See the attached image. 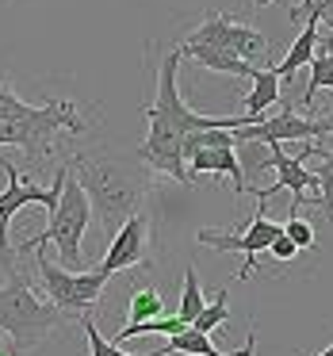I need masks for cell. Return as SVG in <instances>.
<instances>
[{
  "label": "cell",
  "instance_id": "7a4b0ae2",
  "mask_svg": "<svg viewBox=\"0 0 333 356\" xmlns=\"http://www.w3.org/2000/svg\"><path fill=\"white\" fill-rule=\"evenodd\" d=\"M85 131L88 119L81 115L77 100L24 104L19 111L0 115V146H19L35 169L54 157L62 134H85Z\"/></svg>",
  "mask_w": 333,
  "mask_h": 356
},
{
  "label": "cell",
  "instance_id": "2e32d148",
  "mask_svg": "<svg viewBox=\"0 0 333 356\" xmlns=\"http://www.w3.org/2000/svg\"><path fill=\"white\" fill-rule=\"evenodd\" d=\"M318 31H322V24H302V31L295 35L291 50L284 54V62L272 65L279 81H295V73L310 65V58H314V50H318Z\"/></svg>",
  "mask_w": 333,
  "mask_h": 356
},
{
  "label": "cell",
  "instance_id": "83f0119b",
  "mask_svg": "<svg viewBox=\"0 0 333 356\" xmlns=\"http://www.w3.org/2000/svg\"><path fill=\"white\" fill-rule=\"evenodd\" d=\"M314 356H333V341H330V345L322 348V353H314Z\"/></svg>",
  "mask_w": 333,
  "mask_h": 356
},
{
  "label": "cell",
  "instance_id": "f1b7e54d",
  "mask_svg": "<svg viewBox=\"0 0 333 356\" xmlns=\"http://www.w3.org/2000/svg\"><path fill=\"white\" fill-rule=\"evenodd\" d=\"M322 27H325V31H330V35H333V19H322Z\"/></svg>",
  "mask_w": 333,
  "mask_h": 356
},
{
  "label": "cell",
  "instance_id": "52a82bcc",
  "mask_svg": "<svg viewBox=\"0 0 333 356\" xmlns=\"http://www.w3.org/2000/svg\"><path fill=\"white\" fill-rule=\"evenodd\" d=\"M264 207H268V203L257 200V211H253V218H249L245 230H200L195 234L200 245H211V249H218V253H245V264L238 268V276H230V284L249 280V272L261 264V257H268L272 238L284 230V222H272Z\"/></svg>",
  "mask_w": 333,
  "mask_h": 356
},
{
  "label": "cell",
  "instance_id": "44dd1931",
  "mask_svg": "<svg viewBox=\"0 0 333 356\" xmlns=\"http://www.w3.org/2000/svg\"><path fill=\"white\" fill-rule=\"evenodd\" d=\"M226 299H230V284L226 287H218V295L207 302V307L200 310V318L192 322V330H200V333H211V330H218V325L230 318V310H226Z\"/></svg>",
  "mask_w": 333,
  "mask_h": 356
},
{
  "label": "cell",
  "instance_id": "f546056e",
  "mask_svg": "<svg viewBox=\"0 0 333 356\" xmlns=\"http://www.w3.org/2000/svg\"><path fill=\"white\" fill-rule=\"evenodd\" d=\"M330 222H333V218H330Z\"/></svg>",
  "mask_w": 333,
  "mask_h": 356
},
{
  "label": "cell",
  "instance_id": "d6986e66",
  "mask_svg": "<svg viewBox=\"0 0 333 356\" xmlns=\"http://www.w3.org/2000/svg\"><path fill=\"white\" fill-rule=\"evenodd\" d=\"M203 307H207V295H203V287H200V276H195V268L188 264V268H184V291H180V310H177V318L192 325L195 318H200Z\"/></svg>",
  "mask_w": 333,
  "mask_h": 356
},
{
  "label": "cell",
  "instance_id": "9a60e30c",
  "mask_svg": "<svg viewBox=\"0 0 333 356\" xmlns=\"http://www.w3.org/2000/svg\"><path fill=\"white\" fill-rule=\"evenodd\" d=\"M307 70H310V81H307V92H302V100H299L302 111L314 108V96L322 92V88H333V35L330 31H325V39H322V31H318V50H314Z\"/></svg>",
  "mask_w": 333,
  "mask_h": 356
},
{
  "label": "cell",
  "instance_id": "6da1fadb",
  "mask_svg": "<svg viewBox=\"0 0 333 356\" xmlns=\"http://www.w3.org/2000/svg\"><path fill=\"white\" fill-rule=\"evenodd\" d=\"M65 165H70V172L88 192L92 218L100 222V230L108 234V238L134 215V211H142L149 188H154V172L142 165L138 149L88 146V149H77Z\"/></svg>",
  "mask_w": 333,
  "mask_h": 356
},
{
  "label": "cell",
  "instance_id": "4316f807",
  "mask_svg": "<svg viewBox=\"0 0 333 356\" xmlns=\"http://www.w3.org/2000/svg\"><path fill=\"white\" fill-rule=\"evenodd\" d=\"M249 4H253V12H264L268 4H276V0H249Z\"/></svg>",
  "mask_w": 333,
  "mask_h": 356
},
{
  "label": "cell",
  "instance_id": "9c48e42d",
  "mask_svg": "<svg viewBox=\"0 0 333 356\" xmlns=\"http://www.w3.org/2000/svg\"><path fill=\"white\" fill-rule=\"evenodd\" d=\"M154 249H157L154 218H149L146 211H134V215L111 234V245H108V253H104V261L96 264V268L108 280L119 276V272H127V268H138V264L149 268V264H154Z\"/></svg>",
  "mask_w": 333,
  "mask_h": 356
},
{
  "label": "cell",
  "instance_id": "ac0fdd59",
  "mask_svg": "<svg viewBox=\"0 0 333 356\" xmlns=\"http://www.w3.org/2000/svg\"><path fill=\"white\" fill-rule=\"evenodd\" d=\"M165 314V295L154 284H138L127 299V318L131 322H146V318H161Z\"/></svg>",
  "mask_w": 333,
  "mask_h": 356
},
{
  "label": "cell",
  "instance_id": "cb8c5ba5",
  "mask_svg": "<svg viewBox=\"0 0 333 356\" xmlns=\"http://www.w3.org/2000/svg\"><path fill=\"white\" fill-rule=\"evenodd\" d=\"M299 253H302V249L295 245V241L287 238L284 230H279L276 238H272V245H268V257H272V261H295V257H299Z\"/></svg>",
  "mask_w": 333,
  "mask_h": 356
},
{
  "label": "cell",
  "instance_id": "603a6c76",
  "mask_svg": "<svg viewBox=\"0 0 333 356\" xmlns=\"http://www.w3.org/2000/svg\"><path fill=\"white\" fill-rule=\"evenodd\" d=\"M284 234H287V238H291L295 245L302 249V253H307V249L314 245V226H310L307 218L299 215V211H295V215H287V222H284Z\"/></svg>",
  "mask_w": 333,
  "mask_h": 356
},
{
  "label": "cell",
  "instance_id": "5bb4252c",
  "mask_svg": "<svg viewBox=\"0 0 333 356\" xmlns=\"http://www.w3.org/2000/svg\"><path fill=\"white\" fill-rule=\"evenodd\" d=\"M249 81H253V88H249V96H245V115H241V127L257 123V119H264V111H268V108H276V104H279V85H284L272 65H264V70L257 65V73Z\"/></svg>",
  "mask_w": 333,
  "mask_h": 356
},
{
  "label": "cell",
  "instance_id": "7c38bea8",
  "mask_svg": "<svg viewBox=\"0 0 333 356\" xmlns=\"http://www.w3.org/2000/svg\"><path fill=\"white\" fill-rule=\"evenodd\" d=\"M180 54L200 62L207 73H230V77H253L257 65L245 62V58L230 54V50H215V47H200V42H177Z\"/></svg>",
  "mask_w": 333,
  "mask_h": 356
},
{
  "label": "cell",
  "instance_id": "e0dca14e",
  "mask_svg": "<svg viewBox=\"0 0 333 356\" xmlns=\"http://www.w3.org/2000/svg\"><path fill=\"white\" fill-rule=\"evenodd\" d=\"M314 157H318L314 177H318V188H322V192H318V195H307V200H302V207H318L325 218H333V146L325 149L322 142H318V146H314Z\"/></svg>",
  "mask_w": 333,
  "mask_h": 356
},
{
  "label": "cell",
  "instance_id": "8fae6325",
  "mask_svg": "<svg viewBox=\"0 0 333 356\" xmlns=\"http://www.w3.org/2000/svg\"><path fill=\"white\" fill-rule=\"evenodd\" d=\"M188 172L192 177H230L234 180V195H245V172H241V161L234 154V146H200L195 154H188Z\"/></svg>",
  "mask_w": 333,
  "mask_h": 356
},
{
  "label": "cell",
  "instance_id": "d4e9b609",
  "mask_svg": "<svg viewBox=\"0 0 333 356\" xmlns=\"http://www.w3.org/2000/svg\"><path fill=\"white\" fill-rule=\"evenodd\" d=\"M24 104H27L24 96H19L16 88L8 85V81L0 77V115H8V111H19V108H24Z\"/></svg>",
  "mask_w": 333,
  "mask_h": 356
},
{
  "label": "cell",
  "instance_id": "277c9868",
  "mask_svg": "<svg viewBox=\"0 0 333 356\" xmlns=\"http://www.w3.org/2000/svg\"><path fill=\"white\" fill-rule=\"evenodd\" d=\"M88 222H92V203H88V192L81 188V180L73 177V172H65L58 207L50 211V226L42 234H35V238L19 241L16 253H35V249H42L47 241H54L58 253H62V261H65V268H81V264H85L81 245H85Z\"/></svg>",
  "mask_w": 333,
  "mask_h": 356
},
{
  "label": "cell",
  "instance_id": "ffe728a7",
  "mask_svg": "<svg viewBox=\"0 0 333 356\" xmlns=\"http://www.w3.org/2000/svg\"><path fill=\"white\" fill-rule=\"evenodd\" d=\"M77 322H81V330H85V337H88V353H92V356H131V353H123L115 341H108L100 330H96L92 314H81ZM154 356H177V353H165V348H161V353H154Z\"/></svg>",
  "mask_w": 333,
  "mask_h": 356
},
{
  "label": "cell",
  "instance_id": "7402d4cb",
  "mask_svg": "<svg viewBox=\"0 0 333 356\" xmlns=\"http://www.w3.org/2000/svg\"><path fill=\"white\" fill-rule=\"evenodd\" d=\"M322 19H333V0H299L291 12H287V24H322Z\"/></svg>",
  "mask_w": 333,
  "mask_h": 356
},
{
  "label": "cell",
  "instance_id": "30bf717a",
  "mask_svg": "<svg viewBox=\"0 0 333 356\" xmlns=\"http://www.w3.org/2000/svg\"><path fill=\"white\" fill-rule=\"evenodd\" d=\"M314 146H318V142H302L299 154L287 157L284 154V142H268V165L276 169V184L261 188V192H257V200L268 203L272 195H279V192H295V203H291V211H287V215H295V211L302 207V200H307V195L318 188L314 169H307V161L314 157Z\"/></svg>",
  "mask_w": 333,
  "mask_h": 356
},
{
  "label": "cell",
  "instance_id": "3957f363",
  "mask_svg": "<svg viewBox=\"0 0 333 356\" xmlns=\"http://www.w3.org/2000/svg\"><path fill=\"white\" fill-rule=\"evenodd\" d=\"M8 284L0 287V330L8 333L12 348L19 356L31 353V348L47 345L50 333H58L70 318L54 307L50 299H39L35 295V284L19 264L4 268Z\"/></svg>",
  "mask_w": 333,
  "mask_h": 356
},
{
  "label": "cell",
  "instance_id": "4fadbf2b",
  "mask_svg": "<svg viewBox=\"0 0 333 356\" xmlns=\"http://www.w3.org/2000/svg\"><path fill=\"white\" fill-rule=\"evenodd\" d=\"M253 345H257V333H249L241 348L218 353V348L211 345V333H200V330H192V325H184L180 333H172V337H169L165 353H177V356H253V353H257Z\"/></svg>",
  "mask_w": 333,
  "mask_h": 356
},
{
  "label": "cell",
  "instance_id": "ba28073f",
  "mask_svg": "<svg viewBox=\"0 0 333 356\" xmlns=\"http://www.w3.org/2000/svg\"><path fill=\"white\" fill-rule=\"evenodd\" d=\"M180 42H200V47L230 50V54L245 58V62H253V65L261 62V58H268V39H264L257 27L226 16V12H207Z\"/></svg>",
  "mask_w": 333,
  "mask_h": 356
},
{
  "label": "cell",
  "instance_id": "8992f818",
  "mask_svg": "<svg viewBox=\"0 0 333 356\" xmlns=\"http://www.w3.org/2000/svg\"><path fill=\"white\" fill-rule=\"evenodd\" d=\"M0 169H4V177H8V188L0 192V268H12L16 264V249L8 245V226L12 218H16L19 207H27V203H42L47 211L58 207V195H62V184H65V172H70V165H58L54 172V184L42 188L35 184V180H24L19 177V169L12 161H0Z\"/></svg>",
  "mask_w": 333,
  "mask_h": 356
},
{
  "label": "cell",
  "instance_id": "484cf974",
  "mask_svg": "<svg viewBox=\"0 0 333 356\" xmlns=\"http://www.w3.org/2000/svg\"><path fill=\"white\" fill-rule=\"evenodd\" d=\"M0 356H19L16 348H12V341H8V333L0 330Z\"/></svg>",
  "mask_w": 333,
  "mask_h": 356
},
{
  "label": "cell",
  "instance_id": "5b68a950",
  "mask_svg": "<svg viewBox=\"0 0 333 356\" xmlns=\"http://www.w3.org/2000/svg\"><path fill=\"white\" fill-rule=\"evenodd\" d=\"M35 268H39V284L47 291V299L62 310L65 318H81V314H92L96 302H100L104 287L111 284L100 268H62L54 264L47 253H35Z\"/></svg>",
  "mask_w": 333,
  "mask_h": 356
}]
</instances>
